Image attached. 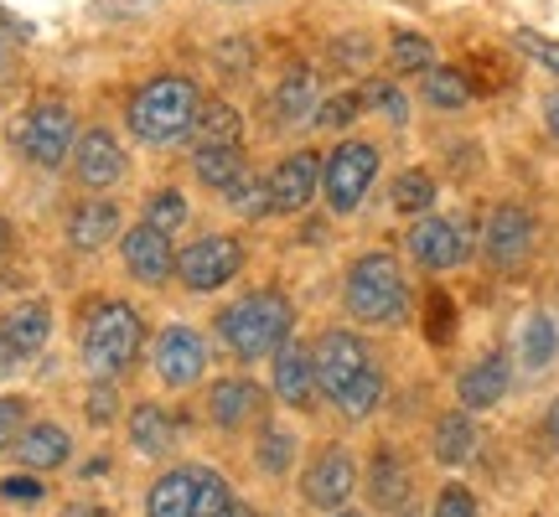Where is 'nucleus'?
Segmentation results:
<instances>
[{
	"mask_svg": "<svg viewBox=\"0 0 559 517\" xmlns=\"http://www.w3.org/2000/svg\"><path fill=\"white\" fill-rule=\"evenodd\" d=\"M145 517H192V471H166L145 492Z\"/></svg>",
	"mask_w": 559,
	"mask_h": 517,
	"instance_id": "obj_27",
	"label": "nucleus"
},
{
	"mask_svg": "<svg viewBox=\"0 0 559 517\" xmlns=\"http://www.w3.org/2000/svg\"><path fill=\"white\" fill-rule=\"evenodd\" d=\"M198 109H202V94L192 79H151L135 88V99L124 109V124L145 145H166V140L192 130Z\"/></svg>",
	"mask_w": 559,
	"mask_h": 517,
	"instance_id": "obj_3",
	"label": "nucleus"
},
{
	"mask_svg": "<svg viewBox=\"0 0 559 517\" xmlns=\"http://www.w3.org/2000/svg\"><path fill=\"white\" fill-rule=\"evenodd\" d=\"M130 445H135L140 456H166L177 435H171V414L160 409V404H135L130 409Z\"/></svg>",
	"mask_w": 559,
	"mask_h": 517,
	"instance_id": "obj_25",
	"label": "nucleus"
},
{
	"mask_svg": "<svg viewBox=\"0 0 559 517\" xmlns=\"http://www.w3.org/2000/svg\"><path fill=\"white\" fill-rule=\"evenodd\" d=\"M317 104H321L317 73H311V68H290L275 88V124H285V130H290V124H306L317 115Z\"/></svg>",
	"mask_w": 559,
	"mask_h": 517,
	"instance_id": "obj_21",
	"label": "nucleus"
},
{
	"mask_svg": "<svg viewBox=\"0 0 559 517\" xmlns=\"http://www.w3.org/2000/svg\"><path fill=\"white\" fill-rule=\"evenodd\" d=\"M394 207H400V213H430V207H436V181H430V171H404V177L394 181Z\"/></svg>",
	"mask_w": 559,
	"mask_h": 517,
	"instance_id": "obj_33",
	"label": "nucleus"
},
{
	"mask_svg": "<svg viewBox=\"0 0 559 517\" xmlns=\"http://www.w3.org/2000/svg\"><path fill=\"white\" fill-rule=\"evenodd\" d=\"M481 249H487V264L492 269H519L528 249H534V218L523 213L519 202H502L487 218V233H481Z\"/></svg>",
	"mask_w": 559,
	"mask_h": 517,
	"instance_id": "obj_10",
	"label": "nucleus"
},
{
	"mask_svg": "<svg viewBox=\"0 0 559 517\" xmlns=\"http://www.w3.org/2000/svg\"><path fill=\"white\" fill-rule=\"evenodd\" d=\"M62 517H109V513H104V507H94V502H73Z\"/></svg>",
	"mask_w": 559,
	"mask_h": 517,
	"instance_id": "obj_48",
	"label": "nucleus"
},
{
	"mask_svg": "<svg viewBox=\"0 0 559 517\" xmlns=\"http://www.w3.org/2000/svg\"><path fill=\"white\" fill-rule=\"evenodd\" d=\"M5 258H11V223L0 218V264H5Z\"/></svg>",
	"mask_w": 559,
	"mask_h": 517,
	"instance_id": "obj_50",
	"label": "nucleus"
},
{
	"mask_svg": "<svg viewBox=\"0 0 559 517\" xmlns=\"http://www.w3.org/2000/svg\"><path fill=\"white\" fill-rule=\"evenodd\" d=\"M0 497H5V502H41V497H47V486L37 481V471H26V477H5V481H0Z\"/></svg>",
	"mask_w": 559,
	"mask_h": 517,
	"instance_id": "obj_43",
	"label": "nucleus"
},
{
	"mask_svg": "<svg viewBox=\"0 0 559 517\" xmlns=\"http://www.w3.org/2000/svg\"><path fill=\"white\" fill-rule=\"evenodd\" d=\"M239 269H243V249L228 233H207V239L187 243L177 254V279L187 290H223Z\"/></svg>",
	"mask_w": 559,
	"mask_h": 517,
	"instance_id": "obj_8",
	"label": "nucleus"
},
{
	"mask_svg": "<svg viewBox=\"0 0 559 517\" xmlns=\"http://www.w3.org/2000/svg\"><path fill=\"white\" fill-rule=\"evenodd\" d=\"M202 368H207V347H202L198 332L166 326L156 337V378L166 388H192L202 378Z\"/></svg>",
	"mask_w": 559,
	"mask_h": 517,
	"instance_id": "obj_12",
	"label": "nucleus"
},
{
	"mask_svg": "<svg viewBox=\"0 0 559 517\" xmlns=\"http://www.w3.org/2000/svg\"><path fill=\"white\" fill-rule=\"evenodd\" d=\"M140 341H145V326H140L135 305L99 300L88 311V326H83V368L94 378H120L124 368L140 358Z\"/></svg>",
	"mask_w": 559,
	"mask_h": 517,
	"instance_id": "obj_4",
	"label": "nucleus"
},
{
	"mask_svg": "<svg viewBox=\"0 0 559 517\" xmlns=\"http://www.w3.org/2000/svg\"><path fill=\"white\" fill-rule=\"evenodd\" d=\"M368 497H373V507H404L409 502V466L389 445L368 466Z\"/></svg>",
	"mask_w": 559,
	"mask_h": 517,
	"instance_id": "obj_23",
	"label": "nucleus"
},
{
	"mask_svg": "<svg viewBox=\"0 0 559 517\" xmlns=\"http://www.w3.org/2000/svg\"><path fill=\"white\" fill-rule=\"evenodd\" d=\"M234 517H260V513H254V507H243V502H239V507H234Z\"/></svg>",
	"mask_w": 559,
	"mask_h": 517,
	"instance_id": "obj_53",
	"label": "nucleus"
},
{
	"mask_svg": "<svg viewBox=\"0 0 559 517\" xmlns=\"http://www.w3.org/2000/svg\"><path fill=\"white\" fill-rule=\"evenodd\" d=\"M16 352H11V341H5V332H0V378H5V373H11V368H16Z\"/></svg>",
	"mask_w": 559,
	"mask_h": 517,
	"instance_id": "obj_47",
	"label": "nucleus"
},
{
	"mask_svg": "<svg viewBox=\"0 0 559 517\" xmlns=\"http://www.w3.org/2000/svg\"><path fill=\"white\" fill-rule=\"evenodd\" d=\"M260 466L270 471V477H285L290 471V460H296V435L290 430H280V424H264L260 430Z\"/></svg>",
	"mask_w": 559,
	"mask_h": 517,
	"instance_id": "obj_32",
	"label": "nucleus"
},
{
	"mask_svg": "<svg viewBox=\"0 0 559 517\" xmlns=\"http://www.w3.org/2000/svg\"><path fill=\"white\" fill-rule=\"evenodd\" d=\"M513 41H519V47H523V52H528L534 62H544L549 73H559V47H555L549 37H539V32H513Z\"/></svg>",
	"mask_w": 559,
	"mask_h": 517,
	"instance_id": "obj_41",
	"label": "nucleus"
},
{
	"mask_svg": "<svg viewBox=\"0 0 559 517\" xmlns=\"http://www.w3.org/2000/svg\"><path fill=\"white\" fill-rule=\"evenodd\" d=\"M389 58H394L400 73H425V68H436V47L419 37V32H400L394 47H389Z\"/></svg>",
	"mask_w": 559,
	"mask_h": 517,
	"instance_id": "obj_35",
	"label": "nucleus"
},
{
	"mask_svg": "<svg viewBox=\"0 0 559 517\" xmlns=\"http://www.w3.org/2000/svg\"><path fill=\"white\" fill-rule=\"evenodd\" d=\"M544 120H549V135L559 140V94H549V99H544Z\"/></svg>",
	"mask_w": 559,
	"mask_h": 517,
	"instance_id": "obj_46",
	"label": "nucleus"
},
{
	"mask_svg": "<svg viewBox=\"0 0 559 517\" xmlns=\"http://www.w3.org/2000/svg\"><path fill=\"white\" fill-rule=\"evenodd\" d=\"M544 430H549V440H555V445H559V398H555V404H549V419H544Z\"/></svg>",
	"mask_w": 559,
	"mask_h": 517,
	"instance_id": "obj_49",
	"label": "nucleus"
},
{
	"mask_svg": "<svg viewBox=\"0 0 559 517\" xmlns=\"http://www.w3.org/2000/svg\"><path fill=\"white\" fill-rule=\"evenodd\" d=\"M145 223H156V228H166V233L181 228V223H187V202H181V192H171V187H166V192H151V197H145Z\"/></svg>",
	"mask_w": 559,
	"mask_h": 517,
	"instance_id": "obj_37",
	"label": "nucleus"
},
{
	"mask_svg": "<svg viewBox=\"0 0 559 517\" xmlns=\"http://www.w3.org/2000/svg\"><path fill=\"white\" fill-rule=\"evenodd\" d=\"M120 11H145V5H156V0H115Z\"/></svg>",
	"mask_w": 559,
	"mask_h": 517,
	"instance_id": "obj_52",
	"label": "nucleus"
},
{
	"mask_svg": "<svg viewBox=\"0 0 559 517\" xmlns=\"http://www.w3.org/2000/svg\"><path fill=\"white\" fill-rule=\"evenodd\" d=\"M124 249V269L140 279V285H166L177 275V249H171V233L156 228V223H140L120 239Z\"/></svg>",
	"mask_w": 559,
	"mask_h": 517,
	"instance_id": "obj_11",
	"label": "nucleus"
},
{
	"mask_svg": "<svg viewBox=\"0 0 559 517\" xmlns=\"http://www.w3.org/2000/svg\"><path fill=\"white\" fill-rule=\"evenodd\" d=\"M192 130H198V145H234L239 130H243V120H239V109H234V104H218V99L207 104L202 99Z\"/></svg>",
	"mask_w": 559,
	"mask_h": 517,
	"instance_id": "obj_29",
	"label": "nucleus"
},
{
	"mask_svg": "<svg viewBox=\"0 0 559 517\" xmlns=\"http://www.w3.org/2000/svg\"><path fill=\"white\" fill-rule=\"evenodd\" d=\"M260 409H264V394L254 378H223V383H213V394H207V414H213V424H223V430L249 424Z\"/></svg>",
	"mask_w": 559,
	"mask_h": 517,
	"instance_id": "obj_19",
	"label": "nucleus"
},
{
	"mask_svg": "<svg viewBox=\"0 0 559 517\" xmlns=\"http://www.w3.org/2000/svg\"><path fill=\"white\" fill-rule=\"evenodd\" d=\"M358 109H362V94H332V99L317 104L311 124H321V130H347V124L358 120Z\"/></svg>",
	"mask_w": 559,
	"mask_h": 517,
	"instance_id": "obj_36",
	"label": "nucleus"
},
{
	"mask_svg": "<svg viewBox=\"0 0 559 517\" xmlns=\"http://www.w3.org/2000/svg\"><path fill=\"white\" fill-rule=\"evenodd\" d=\"M373 177H379V151L368 140H342L321 166V197H326L332 213H358Z\"/></svg>",
	"mask_w": 559,
	"mask_h": 517,
	"instance_id": "obj_7",
	"label": "nucleus"
},
{
	"mask_svg": "<svg viewBox=\"0 0 559 517\" xmlns=\"http://www.w3.org/2000/svg\"><path fill=\"white\" fill-rule=\"evenodd\" d=\"M436 517H477V497L466 486H445L436 497Z\"/></svg>",
	"mask_w": 559,
	"mask_h": 517,
	"instance_id": "obj_42",
	"label": "nucleus"
},
{
	"mask_svg": "<svg viewBox=\"0 0 559 517\" xmlns=\"http://www.w3.org/2000/svg\"><path fill=\"white\" fill-rule=\"evenodd\" d=\"M21 430H26V398L5 394L0 398V450H16Z\"/></svg>",
	"mask_w": 559,
	"mask_h": 517,
	"instance_id": "obj_39",
	"label": "nucleus"
},
{
	"mask_svg": "<svg viewBox=\"0 0 559 517\" xmlns=\"http://www.w3.org/2000/svg\"><path fill=\"white\" fill-rule=\"evenodd\" d=\"M300 492H306L311 507L337 513L342 502L358 492V466H353V456H347V450H321V460L306 471V481H300Z\"/></svg>",
	"mask_w": 559,
	"mask_h": 517,
	"instance_id": "obj_13",
	"label": "nucleus"
},
{
	"mask_svg": "<svg viewBox=\"0 0 559 517\" xmlns=\"http://www.w3.org/2000/svg\"><path fill=\"white\" fill-rule=\"evenodd\" d=\"M249 62H254V47H249V41H223L218 47V68H228L234 79L249 73Z\"/></svg>",
	"mask_w": 559,
	"mask_h": 517,
	"instance_id": "obj_44",
	"label": "nucleus"
},
{
	"mask_svg": "<svg viewBox=\"0 0 559 517\" xmlns=\"http://www.w3.org/2000/svg\"><path fill=\"white\" fill-rule=\"evenodd\" d=\"M472 456H477V424L456 409L436 424V460L440 466H466Z\"/></svg>",
	"mask_w": 559,
	"mask_h": 517,
	"instance_id": "obj_26",
	"label": "nucleus"
},
{
	"mask_svg": "<svg viewBox=\"0 0 559 517\" xmlns=\"http://www.w3.org/2000/svg\"><path fill=\"white\" fill-rule=\"evenodd\" d=\"M311 362H317V388L342 414H373L383 398V373L373 368L368 347H362L353 332H326V337L311 347Z\"/></svg>",
	"mask_w": 559,
	"mask_h": 517,
	"instance_id": "obj_1",
	"label": "nucleus"
},
{
	"mask_svg": "<svg viewBox=\"0 0 559 517\" xmlns=\"http://www.w3.org/2000/svg\"><path fill=\"white\" fill-rule=\"evenodd\" d=\"M0 332H5L16 358H32V352H41L47 337H52V305H47V300H26V305H16L11 316L0 321Z\"/></svg>",
	"mask_w": 559,
	"mask_h": 517,
	"instance_id": "obj_20",
	"label": "nucleus"
},
{
	"mask_svg": "<svg viewBox=\"0 0 559 517\" xmlns=\"http://www.w3.org/2000/svg\"><path fill=\"white\" fill-rule=\"evenodd\" d=\"M16 456L26 471H58L62 460L73 456V440H68V430L62 424H52V419H37V424H26L16 440Z\"/></svg>",
	"mask_w": 559,
	"mask_h": 517,
	"instance_id": "obj_18",
	"label": "nucleus"
},
{
	"mask_svg": "<svg viewBox=\"0 0 559 517\" xmlns=\"http://www.w3.org/2000/svg\"><path fill=\"white\" fill-rule=\"evenodd\" d=\"M11 73V47H5V37H0V79Z\"/></svg>",
	"mask_w": 559,
	"mask_h": 517,
	"instance_id": "obj_51",
	"label": "nucleus"
},
{
	"mask_svg": "<svg viewBox=\"0 0 559 517\" xmlns=\"http://www.w3.org/2000/svg\"><path fill=\"white\" fill-rule=\"evenodd\" d=\"M16 145H21V156L32 160V166H41V171L62 166V160L73 156V145H79L73 140V109L58 99L32 104L16 120Z\"/></svg>",
	"mask_w": 559,
	"mask_h": 517,
	"instance_id": "obj_6",
	"label": "nucleus"
},
{
	"mask_svg": "<svg viewBox=\"0 0 559 517\" xmlns=\"http://www.w3.org/2000/svg\"><path fill=\"white\" fill-rule=\"evenodd\" d=\"M192 171H198L202 187H213V192H228V187L243 177V151H239V140H234V145H198V151H192Z\"/></svg>",
	"mask_w": 559,
	"mask_h": 517,
	"instance_id": "obj_24",
	"label": "nucleus"
},
{
	"mask_svg": "<svg viewBox=\"0 0 559 517\" xmlns=\"http://www.w3.org/2000/svg\"><path fill=\"white\" fill-rule=\"evenodd\" d=\"M404 517H419V513H415V507H404Z\"/></svg>",
	"mask_w": 559,
	"mask_h": 517,
	"instance_id": "obj_55",
	"label": "nucleus"
},
{
	"mask_svg": "<svg viewBox=\"0 0 559 517\" xmlns=\"http://www.w3.org/2000/svg\"><path fill=\"white\" fill-rule=\"evenodd\" d=\"M120 239V202L109 197H88L73 207V218H68V243L83 249V254H94L104 243Z\"/></svg>",
	"mask_w": 559,
	"mask_h": 517,
	"instance_id": "obj_17",
	"label": "nucleus"
},
{
	"mask_svg": "<svg viewBox=\"0 0 559 517\" xmlns=\"http://www.w3.org/2000/svg\"><path fill=\"white\" fill-rule=\"evenodd\" d=\"M409 254L425 269H456L472 254V228L461 218H419L409 228Z\"/></svg>",
	"mask_w": 559,
	"mask_h": 517,
	"instance_id": "obj_9",
	"label": "nucleus"
},
{
	"mask_svg": "<svg viewBox=\"0 0 559 517\" xmlns=\"http://www.w3.org/2000/svg\"><path fill=\"white\" fill-rule=\"evenodd\" d=\"M347 311L368 326H394L409 311V285H404V269L394 254H362L353 269H347Z\"/></svg>",
	"mask_w": 559,
	"mask_h": 517,
	"instance_id": "obj_5",
	"label": "nucleus"
},
{
	"mask_svg": "<svg viewBox=\"0 0 559 517\" xmlns=\"http://www.w3.org/2000/svg\"><path fill=\"white\" fill-rule=\"evenodd\" d=\"M83 414H88V424H109V419L120 414V394H115V378H99L94 383V388H88V409H83Z\"/></svg>",
	"mask_w": 559,
	"mask_h": 517,
	"instance_id": "obj_40",
	"label": "nucleus"
},
{
	"mask_svg": "<svg viewBox=\"0 0 559 517\" xmlns=\"http://www.w3.org/2000/svg\"><path fill=\"white\" fill-rule=\"evenodd\" d=\"M332 517H362V513H342V507H337V513H332Z\"/></svg>",
	"mask_w": 559,
	"mask_h": 517,
	"instance_id": "obj_54",
	"label": "nucleus"
},
{
	"mask_svg": "<svg viewBox=\"0 0 559 517\" xmlns=\"http://www.w3.org/2000/svg\"><path fill=\"white\" fill-rule=\"evenodd\" d=\"M290 326H296V311L290 300L275 296V290H254L243 296L239 305H228L218 316V337L228 341L234 358H275L280 347L290 341Z\"/></svg>",
	"mask_w": 559,
	"mask_h": 517,
	"instance_id": "obj_2",
	"label": "nucleus"
},
{
	"mask_svg": "<svg viewBox=\"0 0 559 517\" xmlns=\"http://www.w3.org/2000/svg\"><path fill=\"white\" fill-rule=\"evenodd\" d=\"M519 352H523V362H528L534 373H539V368H549V362H555V352H559V326L549 316H528Z\"/></svg>",
	"mask_w": 559,
	"mask_h": 517,
	"instance_id": "obj_30",
	"label": "nucleus"
},
{
	"mask_svg": "<svg viewBox=\"0 0 559 517\" xmlns=\"http://www.w3.org/2000/svg\"><path fill=\"white\" fill-rule=\"evenodd\" d=\"M234 492H228V481L213 471V466H198L192 471V517H234Z\"/></svg>",
	"mask_w": 559,
	"mask_h": 517,
	"instance_id": "obj_28",
	"label": "nucleus"
},
{
	"mask_svg": "<svg viewBox=\"0 0 559 517\" xmlns=\"http://www.w3.org/2000/svg\"><path fill=\"white\" fill-rule=\"evenodd\" d=\"M317 187H321V160L311 151L285 156L275 166V177H270V213H300V207H311Z\"/></svg>",
	"mask_w": 559,
	"mask_h": 517,
	"instance_id": "obj_14",
	"label": "nucleus"
},
{
	"mask_svg": "<svg viewBox=\"0 0 559 517\" xmlns=\"http://www.w3.org/2000/svg\"><path fill=\"white\" fill-rule=\"evenodd\" d=\"M362 104H373V109H383V120H394V124H404L409 120V99H404L394 83H368L362 88Z\"/></svg>",
	"mask_w": 559,
	"mask_h": 517,
	"instance_id": "obj_38",
	"label": "nucleus"
},
{
	"mask_svg": "<svg viewBox=\"0 0 559 517\" xmlns=\"http://www.w3.org/2000/svg\"><path fill=\"white\" fill-rule=\"evenodd\" d=\"M228 207H234L239 218H264V213H270V181L243 171V177L228 187Z\"/></svg>",
	"mask_w": 559,
	"mask_h": 517,
	"instance_id": "obj_34",
	"label": "nucleus"
},
{
	"mask_svg": "<svg viewBox=\"0 0 559 517\" xmlns=\"http://www.w3.org/2000/svg\"><path fill=\"white\" fill-rule=\"evenodd\" d=\"M73 171H79V181L94 187V192L115 187V181L124 177V145L109 135V130H88V135H79V145H73Z\"/></svg>",
	"mask_w": 559,
	"mask_h": 517,
	"instance_id": "obj_15",
	"label": "nucleus"
},
{
	"mask_svg": "<svg viewBox=\"0 0 559 517\" xmlns=\"http://www.w3.org/2000/svg\"><path fill=\"white\" fill-rule=\"evenodd\" d=\"M461 409H492V404H502V394H508V358H481L472 362L466 373H461Z\"/></svg>",
	"mask_w": 559,
	"mask_h": 517,
	"instance_id": "obj_22",
	"label": "nucleus"
},
{
	"mask_svg": "<svg viewBox=\"0 0 559 517\" xmlns=\"http://www.w3.org/2000/svg\"><path fill=\"white\" fill-rule=\"evenodd\" d=\"M430 337L436 341L451 337V300L445 296H430Z\"/></svg>",
	"mask_w": 559,
	"mask_h": 517,
	"instance_id": "obj_45",
	"label": "nucleus"
},
{
	"mask_svg": "<svg viewBox=\"0 0 559 517\" xmlns=\"http://www.w3.org/2000/svg\"><path fill=\"white\" fill-rule=\"evenodd\" d=\"M425 99L436 109H461L472 99V83H466L461 68H425Z\"/></svg>",
	"mask_w": 559,
	"mask_h": 517,
	"instance_id": "obj_31",
	"label": "nucleus"
},
{
	"mask_svg": "<svg viewBox=\"0 0 559 517\" xmlns=\"http://www.w3.org/2000/svg\"><path fill=\"white\" fill-rule=\"evenodd\" d=\"M275 394H280V404H290V409H311V398H317V362H311V347L285 341L275 352Z\"/></svg>",
	"mask_w": 559,
	"mask_h": 517,
	"instance_id": "obj_16",
	"label": "nucleus"
}]
</instances>
